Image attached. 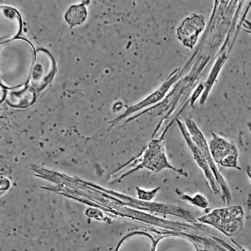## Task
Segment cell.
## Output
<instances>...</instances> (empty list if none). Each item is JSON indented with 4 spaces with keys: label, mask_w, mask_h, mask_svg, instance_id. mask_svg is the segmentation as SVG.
<instances>
[{
    "label": "cell",
    "mask_w": 251,
    "mask_h": 251,
    "mask_svg": "<svg viewBox=\"0 0 251 251\" xmlns=\"http://www.w3.org/2000/svg\"><path fill=\"white\" fill-rule=\"evenodd\" d=\"M7 101L11 106L24 108L31 105L34 100L35 94L30 87L26 86L19 90L8 92L6 97Z\"/></svg>",
    "instance_id": "10"
},
{
    "label": "cell",
    "mask_w": 251,
    "mask_h": 251,
    "mask_svg": "<svg viewBox=\"0 0 251 251\" xmlns=\"http://www.w3.org/2000/svg\"><path fill=\"white\" fill-rule=\"evenodd\" d=\"M87 17V10L82 4L71 6L65 15V19L71 25L82 24Z\"/></svg>",
    "instance_id": "11"
},
{
    "label": "cell",
    "mask_w": 251,
    "mask_h": 251,
    "mask_svg": "<svg viewBox=\"0 0 251 251\" xmlns=\"http://www.w3.org/2000/svg\"><path fill=\"white\" fill-rule=\"evenodd\" d=\"M176 79V77L174 76L166 80L158 89L147 97L128 106L124 113L112 121V124L116 125L135 112L161 100Z\"/></svg>",
    "instance_id": "6"
},
{
    "label": "cell",
    "mask_w": 251,
    "mask_h": 251,
    "mask_svg": "<svg viewBox=\"0 0 251 251\" xmlns=\"http://www.w3.org/2000/svg\"><path fill=\"white\" fill-rule=\"evenodd\" d=\"M184 124L190 134L192 141L202 151L209 164L210 168L214 175L215 179L220 185L223 190L227 191L224 179L220 174H219L218 170L213 162V159L211 156L209 146H208L204 136L201 130L199 129L195 121L190 117H187L184 120Z\"/></svg>",
    "instance_id": "5"
},
{
    "label": "cell",
    "mask_w": 251,
    "mask_h": 251,
    "mask_svg": "<svg viewBox=\"0 0 251 251\" xmlns=\"http://www.w3.org/2000/svg\"><path fill=\"white\" fill-rule=\"evenodd\" d=\"M178 128L184 139L191 154L198 167L203 172V173L208 181L212 190L216 193L218 192V186L216 180L214 177L213 174L210 168L206 158L202 151L192 141L184 123L179 119L176 120Z\"/></svg>",
    "instance_id": "4"
},
{
    "label": "cell",
    "mask_w": 251,
    "mask_h": 251,
    "mask_svg": "<svg viewBox=\"0 0 251 251\" xmlns=\"http://www.w3.org/2000/svg\"><path fill=\"white\" fill-rule=\"evenodd\" d=\"M160 188V187L158 186L152 189L146 190L136 186V190L138 199L141 201H150L155 197Z\"/></svg>",
    "instance_id": "13"
},
{
    "label": "cell",
    "mask_w": 251,
    "mask_h": 251,
    "mask_svg": "<svg viewBox=\"0 0 251 251\" xmlns=\"http://www.w3.org/2000/svg\"><path fill=\"white\" fill-rule=\"evenodd\" d=\"M247 172H248V174L249 176H250V177L251 178V169L248 168Z\"/></svg>",
    "instance_id": "16"
},
{
    "label": "cell",
    "mask_w": 251,
    "mask_h": 251,
    "mask_svg": "<svg viewBox=\"0 0 251 251\" xmlns=\"http://www.w3.org/2000/svg\"><path fill=\"white\" fill-rule=\"evenodd\" d=\"M204 86L203 84H201L195 90V92L192 94L191 100L190 103L192 107H193L194 104L199 97L200 94L201 93L202 90L204 89Z\"/></svg>",
    "instance_id": "14"
},
{
    "label": "cell",
    "mask_w": 251,
    "mask_h": 251,
    "mask_svg": "<svg viewBox=\"0 0 251 251\" xmlns=\"http://www.w3.org/2000/svg\"><path fill=\"white\" fill-rule=\"evenodd\" d=\"M175 191L181 200L202 207H204L207 205L205 199L201 194L197 193L195 195L190 196L181 192L177 188L176 189Z\"/></svg>",
    "instance_id": "12"
},
{
    "label": "cell",
    "mask_w": 251,
    "mask_h": 251,
    "mask_svg": "<svg viewBox=\"0 0 251 251\" xmlns=\"http://www.w3.org/2000/svg\"><path fill=\"white\" fill-rule=\"evenodd\" d=\"M133 168L122 175L117 180H120L138 170L146 169L154 173H159L165 169H170L184 177L187 173L183 169H178L169 161L165 149L163 135L159 139H152L141 154L134 159L130 165Z\"/></svg>",
    "instance_id": "1"
},
{
    "label": "cell",
    "mask_w": 251,
    "mask_h": 251,
    "mask_svg": "<svg viewBox=\"0 0 251 251\" xmlns=\"http://www.w3.org/2000/svg\"><path fill=\"white\" fill-rule=\"evenodd\" d=\"M243 25L246 29V31L251 33V22L244 20Z\"/></svg>",
    "instance_id": "15"
},
{
    "label": "cell",
    "mask_w": 251,
    "mask_h": 251,
    "mask_svg": "<svg viewBox=\"0 0 251 251\" xmlns=\"http://www.w3.org/2000/svg\"><path fill=\"white\" fill-rule=\"evenodd\" d=\"M204 25V19L201 15L193 14L186 18L177 29L178 39L186 47L192 48Z\"/></svg>",
    "instance_id": "7"
},
{
    "label": "cell",
    "mask_w": 251,
    "mask_h": 251,
    "mask_svg": "<svg viewBox=\"0 0 251 251\" xmlns=\"http://www.w3.org/2000/svg\"><path fill=\"white\" fill-rule=\"evenodd\" d=\"M154 251H198L194 242L184 236L167 235L159 239Z\"/></svg>",
    "instance_id": "9"
},
{
    "label": "cell",
    "mask_w": 251,
    "mask_h": 251,
    "mask_svg": "<svg viewBox=\"0 0 251 251\" xmlns=\"http://www.w3.org/2000/svg\"><path fill=\"white\" fill-rule=\"evenodd\" d=\"M155 244L154 240L150 234L135 231L124 237L116 251H154Z\"/></svg>",
    "instance_id": "8"
},
{
    "label": "cell",
    "mask_w": 251,
    "mask_h": 251,
    "mask_svg": "<svg viewBox=\"0 0 251 251\" xmlns=\"http://www.w3.org/2000/svg\"><path fill=\"white\" fill-rule=\"evenodd\" d=\"M209 148L211 156L216 162L223 166L240 170L237 165V151L232 144L212 133Z\"/></svg>",
    "instance_id": "2"
},
{
    "label": "cell",
    "mask_w": 251,
    "mask_h": 251,
    "mask_svg": "<svg viewBox=\"0 0 251 251\" xmlns=\"http://www.w3.org/2000/svg\"><path fill=\"white\" fill-rule=\"evenodd\" d=\"M31 73L33 87L43 88L52 78L54 72V62L51 55L45 50H39Z\"/></svg>",
    "instance_id": "3"
}]
</instances>
